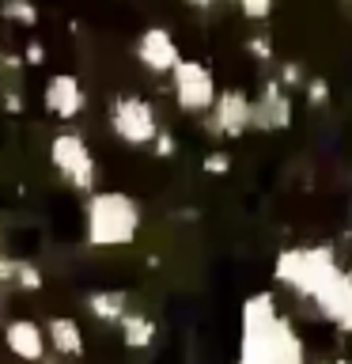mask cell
I'll use <instances>...</instances> for the list:
<instances>
[{"instance_id": "6da1fadb", "label": "cell", "mask_w": 352, "mask_h": 364, "mask_svg": "<svg viewBox=\"0 0 352 364\" xmlns=\"http://www.w3.org/2000/svg\"><path fill=\"white\" fill-rule=\"evenodd\" d=\"M273 281L295 300H307L341 334H352V273L326 243L284 247L273 262Z\"/></svg>"}, {"instance_id": "7a4b0ae2", "label": "cell", "mask_w": 352, "mask_h": 364, "mask_svg": "<svg viewBox=\"0 0 352 364\" xmlns=\"http://www.w3.org/2000/svg\"><path fill=\"white\" fill-rule=\"evenodd\" d=\"M238 364H307V346L299 330L269 292H258L243 304Z\"/></svg>"}, {"instance_id": "3957f363", "label": "cell", "mask_w": 352, "mask_h": 364, "mask_svg": "<svg viewBox=\"0 0 352 364\" xmlns=\"http://www.w3.org/2000/svg\"><path fill=\"white\" fill-rule=\"evenodd\" d=\"M144 213L125 190H91L84 201V239L95 250L129 247L141 235Z\"/></svg>"}, {"instance_id": "277c9868", "label": "cell", "mask_w": 352, "mask_h": 364, "mask_svg": "<svg viewBox=\"0 0 352 364\" xmlns=\"http://www.w3.org/2000/svg\"><path fill=\"white\" fill-rule=\"evenodd\" d=\"M50 164H53V171L72 190L91 193V190L99 186V164H95V156H91L87 141L76 129L53 133V141H50Z\"/></svg>"}, {"instance_id": "5b68a950", "label": "cell", "mask_w": 352, "mask_h": 364, "mask_svg": "<svg viewBox=\"0 0 352 364\" xmlns=\"http://www.w3.org/2000/svg\"><path fill=\"white\" fill-rule=\"evenodd\" d=\"M170 91H175V102L182 114H209L216 95H220L212 68L204 61H189V57H182L170 68Z\"/></svg>"}, {"instance_id": "8992f818", "label": "cell", "mask_w": 352, "mask_h": 364, "mask_svg": "<svg viewBox=\"0 0 352 364\" xmlns=\"http://www.w3.org/2000/svg\"><path fill=\"white\" fill-rule=\"evenodd\" d=\"M110 129L121 144L129 148H148L159 133V118H155V107L148 102L144 95H121L114 99L110 107Z\"/></svg>"}, {"instance_id": "52a82bcc", "label": "cell", "mask_w": 352, "mask_h": 364, "mask_svg": "<svg viewBox=\"0 0 352 364\" xmlns=\"http://www.w3.org/2000/svg\"><path fill=\"white\" fill-rule=\"evenodd\" d=\"M204 129L216 136H227V141L250 133V95L238 87H224L212 102L209 118H204Z\"/></svg>"}, {"instance_id": "ba28073f", "label": "cell", "mask_w": 352, "mask_h": 364, "mask_svg": "<svg viewBox=\"0 0 352 364\" xmlns=\"http://www.w3.org/2000/svg\"><path fill=\"white\" fill-rule=\"evenodd\" d=\"M292 125V95L280 80H269L258 91V99H250V129L261 133H280Z\"/></svg>"}, {"instance_id": "9c48e42d", "label": "cell", "mask_w": 352, "mask_h": 364, "mask_svg": "<svg viewBox=\"0 0 352 364\" xmlns=\"http://www.w3.org/2000/svg\"><path fill=\"white\" fill-rule=\"evenodd\" d=\"M133 53H136V61H141L144 73H152V76H170V68L182 61V50H178L175 34H170L167 27H148V31H141V38H136Z\"/></svg>"}, {"instance_id": "30bf717a", "label": "cell", "mask_w": 352, "mask_h": 364, "mask_svg": "<svg viewBox=\"0 0 352 364\" xmlns=\"http://www.w3.org/2000/svg\"><path fill=\"white\" fill-rule=\"evenodd\" d=\"M42 102H45V110H50L57 122H72V118H79V114H84L87 95H84L79 76H72V73H53L50 80H45Z\"/></svg>"}, {"instance_id": "8fae6325", "label": "cell", "mask_w": 352, "mask_h": 364, "mask_svg": "<svg viewBox=\"0 0 352 364\" xmlns=\"http://www.w3.org/2000/svg\"><path fill=\"white\" fill-rule=\"evenodd\" d=\"M4 346L16 360L23 364H38L45 360V349H50V341H45V326L34 323V318H11L4 326Z\"/></svg>"}, {"instance_id": "7c38bea8", "label": "cell", "mask_w": 352, "mask_h": 364, "mask_svg": "<svg viewBox=\"0 0 352 364\" xmlns=\"http://www.w3.org/2000/svg\"><path fill=\"white\" fill-rule=\"evenodd\" d=\"M45 341H50V349L57 357H84L87 341H84V330L72 315H53L50 323H45Z\"/></svg>"}, {"instance_id": "4fadbf2b", "label": "cell", "mask_w": 352, "mask_h": 364, "mask_svg": "<svg viewBox=\"0 0 352 364\" xmlns=\"http://www.w3.org/2000/svg\"><path fill=\"white\" fill-rule=\"evenodd\" d=\"M118 338H121V346L125 349H152V341H155V323L148 315H141V311H125L118 323Z\"/></svg>"}, {"instance_id": "5bb4252c", "label": "cell", "mask_w": 352, "mask_h": 364, "mask_svg": "<svg viewBox=\"0 0 352 364\" xmlns=\"http://www.w3.org/2000/svg\"><path fill=\"white\" fill-rule=\"evenodd\" d=\"M84 304L99 323H118V318L129 311V296H125L121 289H95V292H87Z\"/></svg>"}, {"instance_id": "9a60e30c", "label": "cell", "mask_w": 352, "mask_h": 364, "mask_svg": "<svg viewBox=\"0 0 352 364\" xmlns=\"http://www.w3.org/2000/svg\"><path fill=\"white\" fill-rule=\"evenodd\" d=\"M0 19L31 31V27H38V4L34 0H0Z\"/></svg>"}, {"instance_id": "2e32d148", "label": "cell", "mask_w": 352, "mask_h": 364, "mask_svg": "<svg viewBox=\"0 0 352 364\" xmlns=\"http://www.w3.org/2000/svg\"><path fill=\"white\" fill-rule=\"evenodd\" d=\"M42 284H45L42 269L34 266V262H23V258H19V266H16V289H23V292H38Z\"/></svg>"}, {"instance_id": "e0dca14e", "label": "cell", "mask_w": 352, "mask_h": 364, "mask_svg": "<svg viewBox=\"0 0 352 364\" xmlns=\"http://www.w3.org/2000/svg\"><path fill=\"white\" fill-rule=\"evenodd\" d=\"M235 8L243 11L246 19H254V23H265L273 16V8H277V0H235Z\"/></svg>"}, {"instance_id": "ac0fdd59", "label": "cell", "mask_w": 352, "mask_h": 364, "mask_svg": "<svg viewBox=\"0 0 352 364\" xmlns=\"http://www.w3.org/2000/svg\"><path fill=\"white\" fill-rule=\"evenodd\" d=\"M303 91H307V102H311V107H326V102H329V84L322 76H311L303 84Z\"/></svg>"}, {"instance_id": "d6986e66", "label": "cell", "mask_w": 352, "mask_h": 364, "mask_svg": "<svg viewBox=\"0 0 352 364\" xmlns=\"http://www.w3.org/2000/svg\"><path fill=\"white\" fill-rule=\"evenodd\" d=\"M201 171L204 175H227V171H231V156L227 152H209L201 159Z\"/></svg>"}, {"instance_id": "ffe728a7", "label": "cell", "mask_w": 352, "mask_h": 364, "mask_svg": "<svg viewBox=\"0 0 352 364\" xmlns=\"http://www.w3.org/2000/svg\"><path fill=\"white\" fill-rule=\"evenodd\" d=\"M246 53H254L258 61H273V42L265 34H254V38H246Z\"/></svg>"}, {"instance_id": "44dd1931", "label": "cell", "mask_w": 352, "mask_h": 364, "mask_svg": "<svg viewBox=\"0 0 352 364\" xmlns=\"http://www.w3.org/2000/svg\"><path fill=\"white\" fill-rule=\"evenodd\" d=\"M148 148H152V156H159V159H170V156H175V136L159 129V133H155V141L148 144Z\"/></svg>"}, {"instance_id": "7402d4cb", "label": "cell", "mask_w": 352, "mask_h": 364, "mask_svg": "<svg viewBox=\"0 0 352 364\" xmlns=\"http://www.w3.org/2000/svg\"><path fill=\"white\" fill-rule=\"evenodd\" d=\"M280 84H284V87H299V84H303V68L295 65V61H284V65H280Z\"/></svg>"}, {"instance_id": "603a6c76", "label": "cell", "mask_w": 352, "mask_h": 364, "mask_svg": "<svg viewBox=\"0 0 352 364\" xmlns=\"http://www.w3.org/2000/svg\"><path fill=\"white\" fill-rule=\"evenodd\" d=\"M45 61V46L42 42H27V46H23V65H42Z\"/></svg>"}, {"instance_id": "cb8c5ba5", "label": "cell", "mask_w": 352, "mask_h": 364, "mask_svg": "<svg viewBox=\"0 0 352 364\" xmlns=\"http://www.w3.org/2000/svg\"><path fill=\"white\" fill-rule=\"evenodd\" d=\"M16 266L19 258H0V284H16Z\"/></svg>"}, {"instance_id": "d4e9b609", "label": "cell", "mask_w": 352, "mask_h": 364, "mask_svg": "<svg viewBox=\"0 0 352 364\" xmlns=\"http://www.w3.org/2000/svg\"><path fill=\"white\" fill-rule=\"evenodd\" d=\"M4 110L8 114H19L23 110V95H19V91H4Z\"/></svg>"}, {"instance_id": "484cf974", "label": "cell", "mask_w": 352, "mask_h": 364, "mask_svg": "<svg viewBox=\"0 0 352 364\" xmlns=\"http://www.w3.org/2000/svg\"><path fill=\"white\" fill-rule=\"evenodd\" d=\"M186 4H189V8H197V11H209V8L220 4V0H186Z\"/></svg>"}, {"instance_id": "4316f807", "label": "cell", "mask_w": 352, "mask_h": 364, "mask_svg": "<svg viewBox=\"0 0 352 364\" xmlns=\"http://www.w3.org/2000/svg\"><path fill=\"white\" fill-rule=\"evenodd\" d=\"M329 364H352V360H329Z\"/></svg>"}, {"instance_id": "83f0119b", "label": "cell", "mask_w": 352, "mask_h": 364, "mask_svg": "<svg viewBox=\"0 0 352 364\" xmlns=\"http://www.w3.org/2000/svg\"><path fill=\"white\" fill-rule=\"evenodd\" d=\"M348 216H352V201H348Z\"/></svg>"}, {"instance_id": "f1b7e54d", "label": "cell", "mask_w": 352, "mask_h": 364, "mask_svg": "<svg viewBox=\"0 0 352 364\" xmlns=\"http://www.w3.org/2000/svg\"><path fill=\"white\" fill-rule=\"evenodd\" d=\"M38 364H50V360H38Z\"/></svg>"}]
</instances>
